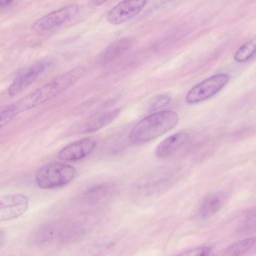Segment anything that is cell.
Here are the masks:
<instances>
[{
	"instance_id": "obj_1",
	"label": "cell",
	"mask_w": 256,
	"mask_h": 256,
	"mask_svg": "<svg viewBox=\"0 0 256 256\" xmlns=\"http://www.w3.org/2000/svg\"><path fill=\"white\" fill-rule=\"evenodd\" d=\"M86 72L84 66H76L52 78L11 106L18 114L28 110L58 95L78 80Z\"/></svg>"
},
{
	"instance_id": "obj_2",
	"label": "cell",
	"mask_w": 256,
	"mask_h": 256,
	"mask_svg": "<svg viewBox=\"0 0 256 256\" xmlns=\"http://www.w3.org/2000/svg\"><path fill=\"white\" fill-rule=\"evenodd\" d=\"M178 116L172 110L154 112L136 123L130 130L128 138L134 144H143L162 135L174 128Z\"/></svg>"
},
{
	"instance_id": "obj_3",
	"label": "cell",
	"mask_w": 256,
	"mask_h": 256,
	"mask_svg": "<svg viewBox=\"0 0 256 256\" xmlns=\"http://www.w3.org/2000/svg\"><path fill=\"white\" fill-rule=\"evenodd\" d=\"M76 174L73 166L63 162H53L38 169L36 174V181L42 188H54L67 184Z\"/></svg>"
},
{
	"instance_id": "obj_4",
	"label": "cell",
	"mask_w": 256,
	"mask_h": 256,
	"mask_svg": "<svg viewBox=\"0 0 256 256\" xmlns=\"http://www.w3.org/2000/svg\"><path fill=\"white\" fill-rule=\"evenodd\" d=\"M230 79L229 75L222 73L204 80L188 92L185 98L186 102L193 104L209 98L221 90Z\"/></svg>"
},
{
	"instance_id": "obj_5",
	"label": "cell",
	"mask_w": 256,
	"mask_h": 256,
	"mask_svg": "<svg viewBox=\"0 0 256 256\" xmlns=\"http://www.w3.org/2000/svg\"><path fill=\"white\" fill-rule=\"evenodd\" d=\"M79 10L77 5L72 4L50 13L34 22L32 28L36 32L55 28L70 20Z\"/></svg>"
},
{
	"instance_id": "obj_6",
	"label": "cell",
	"mask_w": 256,
	"mask_h": 256,
	"mask_svg": "<svg viewBox=\"0 0 256 256\" xmlns=\"http://www.w3.org/2000/svg\"><path fill=\"white\" fill-rule=\"evenodd\" d=\"M28 207L27 196L10 194L0 197V222L16 218L23 214Z\"/></svg>"
},
{
	"instance_id": "obj_7",
	"label": "cell",
	"mask_w": 256,
	"mask_h": 256,
	"mask_svg": "<svg viewBox=\"0 0 256 256\" xmlns=\"http://www.w3.org/2000/svg\"><path fill=\"white\" fill-rule=\"evenodd\" d=\"M147 0H123L107 14V21L112 24L126 22L138 14L146 5Z\"/></svg>"
},
{
	"instance_id": "obj_8",
	"label": "cell",
	"mask_w": 256,
	"mask_h": 256,
	"mask_svg": "<svg viewBox=\"0 0 256 256\" xmlns=\"http://www.w3.org/2000/svg\"><path fill=\"white\" fill-rule=\"evenodd\" d=\"M50 64L48 60L40 61L24 70L14 79L8 89V94L14 96L32 84Z\"/></svg>"
},
{
	"instance_id": "obj_9",
	"label": "cell",
	"mask_w": 256,
	"mask_h": 256,
	"mask_svg": "<svg viewBox=\"0 0 256 256\" xmlns=\"http://www.w3.org/2000/svg\"><path fill=\"white\" fill-rule=\"evenodd\" d=\"M96 145V141L94 138H84L64 146L60 150L58 157L64 160H78L89 154Z\"/></svg>"
},
{
	"instance_id": "obj_10",
	"label": "cell",
	"mask_w": 256,
	"mask_h": 256,
	"mask_svg": "<svg viewBox=\"0 0 256 256\" xmlns=\"http://www.w3.org/2000/svg\"><path fill=\"white\" fill-rule=\"evenodd\" d=\"M133 44L130 37H124L115 40L108 46L98 55L96 62L100 65L112 62L128 51Z\"/></svg>"
},
{
	"instance_id": "obj_11",
	"label": "cell",
	"mask_w": 256,
	"mask_h": 256,
	"mask_svg": "<svg viewBox=\"0 0 256 256\" xmlns=\"http://www.w3.org/2000/svg\"><path fill=\"white\" fill-rule=\"evenodd\" d=\"M189 134L184 132L175 133L162 140L156 148V154L162 158L170 157L189 140Z\"/></svg>"
},
{
	"instance_id": "obj_12",
	"label": "cell",
	"mask_w": 256,
	"mask_h": 256,
	"mask_svg": "<svg viewBox=\"0 0 256 256\" xmlns=\"http://www.w3.org/2000/svg\"><path fill=\"white\" fill-rule=\"evenodd\" d=\"M226 196L222 192L210 193L204 198L198 208V214L204 218L217 214L223 207Z\"/></svg>"
},
{
	"instance_id": "obj_13",
	"label": "cell",
	"mask_w": 256,
	"mask_h": 256,
	"mask_svg": "<svg viewBox=\"0 0 256 256\" xmlns=\"http://www.w3.org/2000/svg\"><path fill=\"white\" fill-rule=\"evenodd\" d=\"M120 113V108L104 112L88 122L84 126L82 131L84 133H90L98 130L114 120Z\"/></svg>"
},
{
	"instance_id": "obj_14",
	"label": "cell",
	"mask_w": 256,
	"mask_h": 256,
	"mask_svg": "<svg viewBox=\"0 0 256 256\" xmlns=\"http://www.w3.org/2000/svg\"><path fill=\"white\" fill-rule=\"evenodd\" d=\"M256 246L255 237H250L234 243L218 254L222 256H241L252 251Z\"/></svg>"
},
{
	"instance_id": "obj_15",
	"label": "cell",
	"mask_w": 256,
	"mask_h": 256,
	"mask_svg": "<svg viewBox=\"0 0 256 256\" xmlns=\"http://www.w3.org/2000/svg\"><path fill=\"white\" fill-rule=\"evenodd\" d=\"M109 187L102 184L88 190L84 194V200L90 203H94L102 199L108 194Z\"/></svg>"
},
{
	"instance_id": "obj_16",
	"label": "cell",
	"mask_w": 256,
	"mask_h": 256,
	"mask_svg": "<svg viewBox=\"0 0 256 256\" xmlns=\"http://www.w3.org/2000/svg\"><path fill=\"white\" fill-rule=\"evenodd\" d=\"M256 40H250L243 44L234 54V59L238 62H244L255 53Z\"/></svg>"
},
{
	"instance_id": "obj_17",
	"label": "cell",
	"mask_w": 256,
	"mask_h": 256,
	"mask_svg": "<svg viewBox=\"0 0 256 256\" xmlns=\"http://www.w3.org/2000/svg\"><path fill=\"white\" fill-rule=\"evenodd\" d=\"M18 114L10 106L0 112V129L12 120Z\"/></svg>"
},
{
	"instance_id": "obj_18",
	"label": "cell",
	"mask_w": 256,
	"mask_h": 256,
	"mask_svg": "<svg viewBox=\"0 0 256 256\" xmlns=\"http://www.w3.org/2000/svg\"><path fill=\"white\" fill-rule=\"evenodd\" d=\"M170 100L171 97L168 94H164L158 95L154 98L150 104L149 111L150 112H155L167 105Z\"/></svg>"
},
{
	"instance_id": "obj_19",
	"label": "cell",
	"mask_w": 256,
	"mask_h": 256,
	"mask_svg": "<svg viewBox=\"0 0 256 256\" xmlns=\"http://www.w3.org/2000/svg\"><path fill=\"white\" fill-rule=\"evenodd\" d=\"M212 252L211 248L207 246H202L192 248L180 253V256H207Z\"/></svg>"
},
{
	"instance_id": "obj_20",
	"label": "cell",
	"mask_w": 256,
	"mask_h": 256,
	"mask_svg": "<svg viewBox=\"0 0 256 256\" xmlns=\"http://www.w3.org/2000/svg\"><path fill=\"white\" fill-rule=\"evenodd\" d=\"M6 234L0 228V248H1L4 244L6 241Z\"/></svg>"
},
{
	"instance_id": "obj_21",
	"label": "cell",
	"mask_w": 256,
	"mask_h": 256,
	"mask_svg": "<svg viewBox=\"0 0 256 256\" xmlns=\"http://www.w3.org/2000/svg\"><path fill=\"white\" fill-rule=\"evenodd\" d=\"M13 0H0V8H4L10 6Z\"/></svg>"
},
{
	"instance_id": "obj_22",
	"label": "cell",
	"mask_w": 256,
	"mask_h": 256,
	"mask_svg": "<svg viewBox=\"0 0 256 256\" xmlns=\"http://www.w3.org/2000/svg\"><path fill=\"white\" fill-rule=\"evenodd\" d=\"M108 0H92V4L94 5L98 6L102 4Z\"/></svg>"
}]
</instances>
